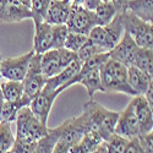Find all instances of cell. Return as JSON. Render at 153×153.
Returning <instances> with one entry per match:
<instances>
[{
	"mask_svg": "<svg viewBox=\"0 0 153 153\" xmlns=\"http://www.w3.org/2000/svg\"><path fill=\"white\" fill-rule=\"evenodd\" d=\"M82 113L87 118L90 129L98 131L102 138L104 140V142L115 134V126L119 119V113L107 109L102 104L94 102L93 98L85 103Z\"/></svg>",
	"mask_w": 153,
	"mask_h": 153,
	"instance_id": "obj_1",
	"label": "cell"
},
{
	"mask_svg": "<svg viewBox=\"0 0 153 153\" xmlns=\"http://www.w3.org/2000/svg\"><path fill=\"white\" fill-rule=\"evenodd\" d=\"M100 80L104 93H123L129 97L136 96L127 81V66L109 58L100 66Z\"/></svg>",
	"mask_w": 153,
	"mask_h": 153,
	"instance_id": "obj_2",
	"label": "cell"
},
{
	"mask_svg": "<svg viewBox=\"0 0 153 153\" xmlns=\"http://www.w3.org/2000/svg\"><path fill=\"white\" fill-rule=\"evenodd\" d=\"M124 31L130 34L138 47L153 48V21H145L131 11L120 12Z\"/></svg>",
	"mask_w": 153,
	"mask_h": 153,
	"instance_id": "obj_3",
	"label": "cell"
},
{
	"mask_svg": "<svg viewBox=\"0 0 153 153\" xmlns=\"http://www.w3.org/2000/svg\"><path fill=\"white\" fill-rule=\"evenodd\" d=\"M124 34V26L118 14L108 25H97L92 28L88 34V38L97 44L103 52H110V50L118 44Z\"/></svg>",
	"mask_w": 153,
	"mask_h": 153,
	"instance_id": "obj_4",
	"label": "cell"
},
{
	"mask_svg": "<svg viewBox=\"0 0 153 153\" xmlns=\"http://www.w3.org/2000/svg\"><path fill=\"white\" fill-rule=\"evenodd\" d=\"M16 137L41 140L49 134V127L32 113L30 105L20 109L16 117Z\"/></svg>",
	"mask_w": 153,
	"mask_h": 153,
	"instance_id": "obj_5",
	"label": "cell"
},
{
	"mask_svg": "<svg viewBox=\"0 0 153 153\" xmlns=\"http://www.w3.org/2000/svg\"><path fill=\"white\" fill-rule=\"evenodd\" d=\"M77 59V54L70 52L66 48H58V49H49L42 54L41 59V68L42 74L47 79L58 75L66 66Z\"/></svg>",
	"mask_w": 153,
	"mask_h": 153,
	"instance_id": "obj_6",
	"label": "cell"
},
{
	"mask_svg": "<svg viewBox=\"0 0 153 153\" xmlns=\"http://www.w3.org/2000/svg\"><path fill=\"white\" fill-rule=\"evenodd\" d=\"M52 130L56 134L58 140L72 147L83 137L87 130H90V125H88L86 115L82 113L80 117L70 118Z\"/></svg>",
	"mask_w": 153,
	"mask_h": 153,
	"instance_id": "obj_7",
	"label": "cell"
},
{
	"mask_svg": "<svg viewBox=\"0 0 153 153\" xmlns=\"http://www.w3.org/2000/svg\"><path fill=\"white\" fill-rule=\"evenodd\" d=\"M41 59H42V54H37V53L33 54L31 62H30L27 75L22 81L23 97L26 98L30 103H31V100L44 88L45 82L48 80L42 74Z\"/></svg>",
	"mask_w": 153,
	"mask_h": 153,
	"instance_id": "obj_8",
	"label": "cell"
},
{
	"mask_svg": "<svg viewBox=\"0 0 153 153\" xmlns=\"http://www.w3.org/2000/svg\"><path fill=\"white\" fill-rule=\"evenodd\" d=\"M65 25L70 32L88 36L92 28L98 25V20L96 17L94 11H90L82 4H75L72 1V7Z\"/></svg>",
	"mask_w": 153,
	"mask_h": 153,
	"instance_id": "obj_9",
	"label": "cell"
},
{
	"mask_svg": "<svg viewBox=\"0 0 153 153\" xmlns=\"http://www.w3.org/2000/svg\"><path fill=\"white\" fill-rule=\"evenodd\" d=\"M34 52L33 49L28 53L22 54L20 56L15 58H6L1 60L0 65V71H1V77L5 80H12V81H23L26 77L30 62L33 56Z\"/></svg>",
	"mask_w": 153,
	"mask_h": 153,
	"instance_id": "obj_10",
	"label": "cell"
},
{
	"mask_svg": "<svg viewBox=\"0 0 153 153\" xmlns=\"http://www.w3.org/2000/svg\"><path fill=\"white\" fill-rule=\"evenodd\" d=\"M115 134L127 140L137 138L140 136V126L131 100L127 104V107L121 113H119V119L115 126Z\"/></svg>",
	"mask_w": 153,
	"mask_h": 153,
	"instance_id": "obj_11",
	"label": "cell"
},
{
	"mask_svg": "<svg viewBox=\"0 0 153 153\" xmlns=\"http://www.w3.org/2000/svg\"><path fill=\"white\" fill-rule=\"evenodd\" d=\"M59 94H60L59 91L49 92L43 88L30 103V108L32 113L45 125L48 124V119L50 115V111H52L53 104Z\"/></svg>",
	"mask_w": 153,
	"mask_h": 153,
	"instance_id": "obj_12",
	"label": "cell"
},
{
	"mask_svg": "<svg viewBox=\"0 0 153 153\" xmlns=\"http://www.w3.org/2000/svg\"><path fill=\"white\" fill-rule=\"evenodd\" d=\"M137 48H138V45L130 37V34L124 31L121 39L110 50L109 54H110L111 59L120 61L121 64H124L126 66H130L134 64V59H135V55L137 52Z\"/></svg>",
	"mask_w": 153,
	"mask_h": 153,
	"instance_id": "obj_13",
	"label": "cell"
},
{
	"mask_svg": "<svg viewBox=\"0 0 153 153\" xmlns=\"http://www.w3.org/2000/svg\"><path fill=\"white\" fill-rule=\"evenodd\" d=\"M131 103L134 104L135 114L140 126V136L153 130V113L145 96L131 97Z\"/></svg>",
	"mask_w": 153,
	"mask_h": 153,
	"instance_id": "obj_14",
	"label": "cell"
},
{
	"mask_svg": "<svg viewBox=\"0 0 153 153\" xmlns=\"http://www.w3.org/2000/svg\"><path fill=\"white\" fill-rule=\"evenodd\" d=\"M53 42V26L43 21L34 25L33 37V52L37 54H43L47 50L52 49Z\"/></svg>",
	"mask_w": 153,
	"mask_h": 153,
	"instance_id": "obj_15",
	"label": "cell"
},
{
	"mask_svg": "<svg viewBox=\"0 0 153 153\" xmlns=\"http://www.w3.org/2000/svg\"><path fill=\"white\" fill-rule=\"evenodd\" d=\"M81 66H82V62L79 59L74 60L69 66H66L62 71H60L58 75H55V76H53V77H50V79L47 80L45 86H44V90H47L49 92H54V91H59L60 92L61 88L80 71Z\"/></svg>",
	"mask_w": 153,
	"mask_h": 153,
	"instance_id": "obj_16",
	"label": "cell"
},
{
	"mask_svg": "<svg viewBox=\"0 0 153 153\" xmlns=\"http://www.w3.org/2000/svg\"><path fill=\"white\" fill-rule=\"evenodd\" d=\"M72 7V0H52L47 12L45 22L49 25H65Z\"/></svg>",
	"mask_w": 153,
	"mask_h": 153,
	"instance_id": "obj_17",
	"label": "cell"
},
{
	"mask_svg": "<svg viewBox=\"0 0 153 153\" xmlns=\"http://www.w3.org/2000/svg\"><path fill=\"white\" fill-rule=\"evenodd\" d=\"M27 19L32 20V12L30 7L20 4L17 0H7L5 9L0 16V22L15 23Z\"/></svg>",
	"mask_w": 153,
	"mask_h": 153,
	"instance_id": "obj_18",
	"label": "cell"
},
{
	"mask_svg": "<svg viewBox=\"0 0 153 153\" xmlns=\"http://www.w3.org/2000/svg\"><path fill=\"white\" fill-rule=\"evenodd\" d=\"M153 79L142 70H140L138 68L130 65L127 66V81L132 90L135 91L136 96H143L147 91V88Z\"/></svg>",
	"mask_w": 153,
	"mask_h": 153,
	"instance_id": "obj_19",
	"label": "cell"
},
{
	"mask_svg": "<svg viewBox=\"0 0 153 153\" xmlns=\"http://www.w3.org/2000/svg\"><path fill=\"white\" fill-rule=\"evenodd\" d=\"M102 143H104V140L102 138L99 132L90 129L77 143L70 148V153H92Z\"/></svg>",
	"mask_w": 153,
	"mask_h": 153,
	"instance_id": "obj_20",
	"label": "cell"
},
{
	"mask_svg": "<svg viewBox=\"0 0 153 153\" xmlns=\"http://www.w3.org/2000/svg\"><path fill=\"white\" fill-rule=\"evenodd\" d=\"M132 65L148 74L153 79V48L138 47Z\"/></svg>",
	"mask_w": 153,
	"mask_h": 153,
	"instance_id": "obj_21",
	"label": "cell"
},
{
	"mask_svg": "<svg viewBox=\"0 0 153 153\" xmlns=\"http://www.w3.org/2000/svg\"><path fill=\"white\" fill-rule=\"evenodd\" d=\"M126 10L145 21H153V0H130Z\"/></svg>",
	"mask_w": 153,
	"mask_h": 153,
	"instance_id": "obj_22",
	"label": "cell"
},
{
	"mask_svg": "<svg viewBox=\"0 0 153 153\" xmlns=\"http://www.w3.org/2000/svg\"><path fill=\"white\" fill-rule=\"evenodd\" d=\"M0 88L5 100L9 102H17L23 97V86L21 81H12V80H0Z\"/></svg>",
	"mask_w": 153,
	"mask_h": 153,
	"instance_id": "obj_23",
	"label": "cell"
},
{
	"mask_svg": "<svg viewBox=\"0 0 153 153\" xmlns=\"http://www.w3.org/2000/svg\"><path fill=\"white\" fill-rule=\"evenodd\" d=\"M27 105H30V102L26 98H25V97H22V99L21 100H17V102L5 100L4 102V105H3V110H1L0 121L11 124L12 121L16 120L17 113L20 111V109L23 108V107H27Z\"/></svg>",
	"mask_w": 153,
	"mask_h": 153,
	"instance_id": "obj_24",
	"label": "cell"
},
{
	"mask_svg": "<svg viewBox=\"0 0 153 153\" xmlns=\"http://www.w3.org/2000/svg\"><path fill=\"white\" fill-rule=\"evenodd\" d=\"M94 14L98 20V25H108L119 14V11L110 0V1H102L94 10Z\"/></svg>",
	"mask_w": 153,
	"mask_h": 153,
	"instance_id": "obj_25",
	"label": "cell"
},
{
	"mask_svg": "<svg viewBox=\"0 0 153 153\" xmlns=\"http://www.w3.org/2000/svg\"><path fill=\"white\" fill-rule=\"evenodd\" d=\"M16 136L12 134L9 123L0 121V153L7 152L12 148Z\"/></svg>",
	"mask_w": 153,
	"mask_h": 153,
	"instance_id": "obj_26",
	"label": "cell"
},
{
	"mask_svg": "<svg viewBox=\"0 0 153 153\" xmlns=\"http://www.w3.org/2000/svg\"><path fill=\"white\" fill-rule=\"evenodd\" d=\"M50 1L52 0H32L31 12H32V20L34 25L45 21Z\"/></svg>",
	"mask_w": 153,
	"mask_h": 153,
	"instance_id": "obj_27",
	"label": "cell"
},
{
	"mask_svg": "<svg viewBox=\"0 0 153 153\" xmlns=\"http://www.w3.org/2000/svg\"><path fill=\"white\" fill-rule=\"evenodd\" d=\"M56 141H58L56 134L52 129H49V134L47 136L42 137L41 140H38L33 153H53V149H54Z\"/></svg>",
	"mask_w": 153,
	"mask_h": 153,
	"instance_id": "obj_28",
	"label": "cell"
},
{
	"mask_svg": "<svg viewBox=\"0 0 153 153\" xmlns=\"http://www.w3.org/2000/svg\"><path fill=\"white\" fill-rule=\"evenodd\" d=\"M87 41H88V36H86V34L69 32L65 44H64V48H66L68 50H70V52H74V53L77 54V52L86 44Z\"/></svg>",
	"mask_w": 153,
	"mask_h": 153,
	"instance_id": "obj_29",
	"label": "cell"
},
{
	"mask_svg": "<svg viewBox=\"0 0 153 153\" xmlns=\"http://www.w3.org/2000/svg\"><path fill=\"white\" fill-rule=\"evenodd\" d=\"M129 142L130 140L114 134L109 140L105 141V147L108 153H125V149L127 145H129Z\"/></svg>",
	"mask_w": 153,
	"mask_h": 153,
	"instance_id": "obj_30",
	"label": "cell"
},
{
	"mask_svg": "<svg viewBox=\"0 0 153 153\" xmlns=\"http://www.w3.org/2000/svg\"><path fill=\"white\" fill-rule=\"evenodd\" d=\"M69 28L66 25H54L53 26V42H52V49L64 48L65 41L69 34Z\"/></svg>",
	"mask_w": 153,
	"mask_h": 153,
	"instance_id": "obj_31",
	"label": "cell"
},
{
	"mask_svg": "<svg viewBox=\"0 0 153 153\" xmlns=\"http://www.w3.org/2000/svg\"><path fill=\"white\" fill-rule=\"evenodd\" d=\"M100 53H109V52H103V49H100L97 44H94L90 38H88V41L86 42V44L77 52V59L81 62H83L88 58H91L93 55H97V54H100Z\"/></svg>",
	"mask_w": 153,
	"mask_h": 153,
	"instance_id": "obj_32",
	"label": "cell"
},
{
	"mask_svg": "<svg viewBox=\"0 0 153 153\" xmlns=\"http://www.w3.org/2000/svg\"><path fill=\"white\" fill-rule=\"evenodd\" d=\"M36 140L32 138H15L14 146H12L11 151L14 153H33L36 146H37Z\"/></svg>",
	"mask_w": 153,
	"mask_h": 153,
	"instance_id": "obj_33",
	"label": "cell"
},
{
	"mask_svg": "<svg viewBox=\"0 0 153 153\" xmlns=\"http://www.w3.org/2000/svg\"><path fill=\"white\" fill-rule=\"evenodd\" d=\"M138 142L146 153H153V130L138 136Z\"/></svg>",
	"mask_w": 153,
	"mask_h": 153,
	"instance_id": "obj_34",
	"label": "cell"
},
{
	"mask_svg": "<svg viewBox=\"0 0 153 153\" xmlns=\"http://www.w3.org/2000/svg\"><path fill=\"white\" fill-rule=\"evenodd\" d=\"M125 153H146V152L143 151L142 146L140 145L138 138H132V140H130L129 145H127Z\"/></svg>",
	"mask_w": 153,
	"mask_h": 153,
	"instance_id": "obj_35",
	"label": "cell"
},
{
	"mask_svg": "<svg viewBox=\"0 0 153 153\" xmlns=\"http://www.w3.org/2000/svg\"><path fill=\"white\" fill-rule=\"evenodd\" d=\"M70 146H68L66 143H64L62 141L58 140L55 146H54V149H53V153H70Z\"/></svg>",
	"mask_w": 153,
	"mask_h": 153,
	"instance_id": "obj_36",
	"label": "cell"
},
{
	"mask_svg": "<svg viewBox=\"0 0 153 153\" xmlns=\"http://www.w3.org/2000/svg\"><path fill=\"white\" fill-rule=\"evenodd\" d=\"M100 3L102 0H82V5L90 11H94Z\"/></svg>",
	"mask_w": 153,
	"mask_h": 153,
	"instance_id": "obj_37",
	"label": "cell"
},
{
	"mask_svg": "<svg viewBox=\"0 0 153 153\" xmlns=\"http://www.w3.org/2000/svg\"><path fill=\"white\" fill-rule=\"evenodd\" d=\"M143 96H145V98L147 99L148 104H149V107H151V109H152V113H153V80L151 81V83H149V86H148V88H147V91H146V93H145Z\"/></svg>",
	"mask_w": 153,
	"mask_h": 153,
	"instance_id": "obj_38",
	"label": "cell"
},
{
	"mask_svg": "<svg viewBox=\"0 0 153 153\" xmlns=\"http://www.w3.org/2000/svg\"><path fill=\"white\" fill-rule=\"evenodd\" d=\"M111 1H113L114 5L117 6L119 14H120V12H123L127 9V4H129L130 0H111Z\"/></svg>",
	"mask_w": 153,
	"mask_h": 153,
	"instance_id": "obj_39",
	"label": "cell"
},
{
	"mask_svg": "<svg viewBox=\"0 0 153 153\" xmlns=\"http://www.w3.org/2000/svg\"><path fill=\"white\" fill-rule=\"evenodd\" d=\"M92 153H108V151H107V147H105V142L104 143H102L100 146H98Z\"/></svg>",
	"mask_w": 153,
	"mask_h": 153,
	"instance_id": "obj_40",
	"label": "cell"
},
{
	"mask_svg": "<svg viewBox=\"0 0 153 153\" xmlns=\"http://www.w3.org/2000/svg\"><path fill=\"white\" fill-rule=\"evenodd\" d=\"M4 96H3V92H1V88H0V117H1V110H3V105H4Z\"/></svg>",
	"mask_w": 153,
	"mask_h": 153,
	"instance_id": "obj_41",
	"label": "cell"
},
{
	"mask_svg": "<svg viewBox=\"0 0 153 153\" xmlns=\"http://www.w3.org/2000/svg\"><path fill=\"white\" fill-rule=\"evenodd\" d=\"M17 1H19L20 4H22V5H25V6H27V7L31 9V3H32V0H17Z\"/></svg>",
	"mask_w": 153,
	"mask_h": 153,
	"instance_id": "obj_42",
	"label": "cell"
},
{
	"mask_svg": "<svg viewBox=\"0 0 153 153\" xmlns=\"http://www.w3.org/2000/svg\"><path fill=\"white\" fill-rule=\"evenodd\" d=\"M1 60H3V58H1V54H0V65H1ZM3 77H1V71H0V80H1Z\"/></svg>",
	"mask_w": 153,
	"mask_h": 153,
	"instance_id": "obj_43",
	"label": "cell"
},
{
	"mask_svg": "<svg viewBox=\"0 0 153 153\" xmlns=\"http://www.w3.org/2000/svg\"><path fill=\"white\" fill-rule=\"evenodd\" d=\"M4 153H14V152H12V151L10 149V151H7V152H4Z\"/></svg>",
	"mask_w": 153,
	"mask_h": 153,
	"instance_id": "obj_44",
	"label": "cell"
},
{
	"mask_svg": "<svg viewBox=\"0 0 153 153\" xmlns=\"http://www.w3.org/2000/svg\"><path fill=\"white\" fill-rule=\"evenodd\" d=\"M102 1H110V0H102Z\"/></svg>",
	"mask_w": 153,
	"mask_h": 153,
	"instance_id": "obj_45",
	"label": "cell"
}]
</instances>
